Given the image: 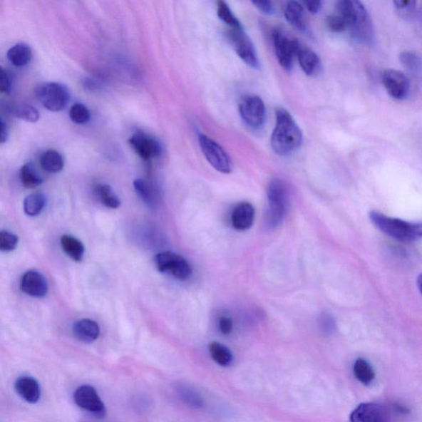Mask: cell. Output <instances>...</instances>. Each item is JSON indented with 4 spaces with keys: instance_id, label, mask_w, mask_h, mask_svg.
Listing matches in <instances>:
<instances>
[{
    "instance_id": "7a4b0ae2",
    "label": "cell",
    "mask_w": 422,
    "mask_h": 422,
    "mask_svg": "<svg viewBox=\"0 0 422 422\" xmlns=\"http://www.w3.org/2000/svg\"><path fill=\"white\" fill-rule=\"evenodd\" d=\"M369 218L376 228L384 234L393 237L396 240L411 242L421 239L422 226L418 223H411L400 219L388 217V216L372 211Z\"/></svg>"
},
{
    "instance_id": "3957f363",
    "label": "cell",
    "mask_w": 422,
    "mask_h": 422,
    "mask_svg": "<svg viewBox=\"0 0 422 422\" xmlns=\"http://www.w3.org/2000/svg\"><path fill=\"white\" fill-rule=\"evenodd\" d=\"M267 202V224L269 228L275 229L283 222L289 207L288 187L281 179H272L269 183Z\"/></svg>"
},
{
    "instance_id": "ab89813d",
    "label": "cell",
    "mask_w": 422,
    "mask_h": 422,
    "mask_svg": "<svg viewBox=\"0 0 422 422\" xmlns=\"http://www.w3.org/2000/svg\"><path fill=\"white\" fill-rule=\"evenodd\" d=\"M252 4L264 14L272 15L275 12L273 4L270 1H252Z\"/></svg>"
},
{
    "instance_id": "ffe728a7",
    "label": "cell",
    "mask_w": 422,
    "mask_h": 422,
    "mask_svg": "<svg viewBox=\"0 0 422 422\" xmlns=\"http://www.w3.org/2000/svg\"><path fill=\"white\" fill-rule=\"evenodd\" d=\"M297 56L299 64L306 75L314 76L321 71V63L320 58L313 50L302 46Z\"/></svg>"
},
{
    "instance_id": "d590c367",
    "label": "cell",
    "mask_w": 422,
    "mask_h": 422,
    "mask_svg": "<svg viewBox=\"0 0 422 422\" xmlns=\"http://www.w3.org/2000/svg\"><path fill=\"white\" fill-rule=\"evenodd\" d=\"M326 26L331 33L339 34L347 30L344 19L339 14H331L326 19Z\"/></svg>"
},
{
    "instance_id": "ba28073f",
    "label": "cell",
    "mask_w": 422,
    "mask_h": 422,
    "mask_svg": "<svg viewBox=\"0 0 422 422\" xmlns=\"http://www.w3.org/2000/svg\"><path fill=\"white\" fill-rule=\"evenodd\" d=\"M272 38L279 64L284 71H292L294 58L297 56L302 45L298 40L289 38L282 29L274 30Z\"/></svg>"
},
{
    "instance_id": "60d3db41",
    "label": "cell",
    "mask_w": 422,
    "mask_h": 422,
    "mask_svg": "<svg viewBox=\"0 0 422 422\" xmlns=\"http://www.w3.org/2000/svg\"><path fill=\"white\" fill-rule=\"evenodd\" d=\"M393 4L396 8L400 10V11H411V10L415 9L416 2L403 1V0H399V1H394Z\"/></svg>"
},
{
    "instance_id": "e575fe53",
    "label": "cell",
    "mask_w": 422,
    "mask_h": 422,
    "mask_svg": "<svg viewBox=\"0 0 422 422\" xmlns=\"http://www.w3.org/2000/svg\"><path fill=\"white\" fill-rule=\"evenodd\" d=\"M19 244V237L6 230L0 231V252H12Z\"/></svg>"
},
{
    "instance_id": "8d00e7d4",
    "label": "cell",
    "mask_w": 422,
    "mask_h": 422,
    "mask_svg": "<svg viewBox=\"0 0 422 422\" xmlns=\"http://www.w3.org/2000/svg\"><path fill=\"white\" fill-rule=\"evenodd\" d=\"M13 78L7 70L0 66V93L9 94L12 92Z\"/></svg>"
},
{
    "instance_id": "277c9868",
    "label": "cell",
    "mask_w": 422,
    "mask_h": 422,
    "mask_svg": "<svg viewBox=\"0 0 422 422\" xmlns=\"http://www.w3.org/2000/svg\"><path fill=\"white\" fill-rule=\"evenodd\" d=\"M38 101L51 112H61L70 102L71 94L68 88L61 83L45 82L35 88Z\"/></svg>"
},
{
    "instance_id": "d6986e66",
    "label": "cell",
    "mask_w": 422,
    "mask_h": 422,
    "mask_svg": "<svg viewBox=\"0 0 422 422\" xmlns=\"http://www.w3.org/2000/svg\"><path fill=\"white\" fill-rule=\"evenodd\" d=\"M134 187L140 199L149 207L155 208L160 204V192L155 185L150 180L144 178L136 179Z\"/></svg>"
},
{
    "instance_id": "9a60e30c",
    "label": "cell",
    "mask_w": 422,
    "mask_h": 422,
    "mask_svg": "<svg viewBox=\"0 0 422 422\" xmlns=\"http://www.w3.org/2000/svg\"><path fill=\"white\" fill-rule=\"evenodd\" d=\"M21 289L31 297L43 298L48 292V284L42 274L29 271L24 274L21 281Z\"/></svg>"
},
{
    "instance_id": "f546056e",
    "label": "cell",
    "mask_w": 422,
    "mask_h": 422,
    "mask_svg": "<svg viewBox=\"0 0 422 422\" xmlns=\"http://www.w3.org/2000/svg\"><path fill=\"white\" fill-rule=\"evenodd\" d=\"M11 113L15 118L31 123H36L40 119L38 110L29 103H22L14 105Z\"/></svg>"
},
{
    "instance_id": "d4e9b609",
    "label": "cell",
    "mask_w": 422,
    "mask_h": 422,
    "mask_svg": "<svg viewBox=\"0 0 422 422\" xmlns=\"http://www.w3.org/2000/svg\"><path fill=\"white\" fill-rule=\"evenodd\" d=\"M61 245L66 254L76 262L83 260L86 249L81 241L71 235H63L61 237Z\"/></svg>"
},
{
    "instance_id": "cb8c5ba5",
    "label": "cell",
    "mask_w": 422,
    "mask_h": 422,
    "mask_svg": "<svg viewBox=\"0 0 422 422\" xmlns=\"http://www.w3.org/2000/svg\"><path fill=\"white\" fill-rule=\"evenodd\" d=\"M41 166L43 170L50 173H57L62 171L65 166L64 157L56 150H46L41 155Z\"/></svg>"
},
{
    "instance_id": "ac0fdd59",
    "label": "cell",
    "mask_w": 422,
    "mask_h": 422,
    "mask_svg": "<svg viewBox=\"0 0 422 422\" xmlns=\"http://www.w3.org/2000/svg\"><path fill=\"white\" fill-rule=\"evenodd\" d=\"M73 334L79 341L92 343L98 339L100 328L96 321L83 319L73 324Z\"/></svg>"
},
{
    "instance_id": "52a82bcc",
    "label": "cell",
    "mask_w": 422,
    "mask_h": 422,
    "mask_svg": "<svg viewBox=\"0 0 422 422\" xmlns=\"http://www.w3.org/2000/svg\"><path fill=\"white\" fill-rule=\"evenodd\" d=\"M198 140L205 158L215 170L225 174L233 171V163L222 147L210 137L202 134L199 135Z\"/></svg>"
},
{
    "instance_id": "8992f818",
    "label": "cell",
    "mask_w": 422,
    "mask_h": 422,
    "mask_svg": "<svg viewBox=\"0 0 422 422\" xmlns=\"http://www.w3.org/2000/svg\"><path fill=\"white\" fill-rule=\"evenodd\" d=\"M225 35L227 40L242 61L257 70L260 68L255 47L249 36L245 34L244 29H230L226 31Z\"/></svg>"
},
{
    "instance_id": "1f68e13d",
    "label": "cell",
    "mask_w": 422,
    "mask_h": 422,
    "mask_svg": "<svg viewBox=\"0 0 422 422\" xmlns=\"http://www.w3.org/2000/svg\"><path fill=\"white\" fill-rule=\"evenodd\" d=\"M400 61L406 70L415 76L421 73V58L414 52L403 51L401 53Z\"/></svg>"
},
{
    "instance_id": "d6a6232c",
    "label": "cell",
    "mask_w": 422,
    "mask_h": 422,
    "mask_svg": "<svg viewBox=\"0 0 422 422\" xmlns=\"http://www.w3.org/2000/svg\"><path fill=\"white\" fill-rule=\"evenodd\" d=\"M217 14L219 19L228 25L230 29H242L240 20L235 17L229 5L225 2L219 1L217 3Z\"/></svg>"
},
{
    "instance_id": "484cf974",
    "label": "cell",
    "mask_w": 422,
    "mask_h": 422,
    "mask_svg": "<svg viewBox=\"0 0 422 422\" xmlns=\"http://www.w3.org/2000/svg\"><path fill=\"white\" fill-rule=\"evenodd\" d=\"M19 177L24 186L29 189L38 187L43 182V178L41 176L38 168L31 163H26L21 168Z\"/></svg>"
},
{
    "instance_id": "4fadbf2b",
    "label": "cell",
    "mask_w": 422,
    "mask_h": 422,
    "mask_svg": "<svg viewBox=\"0 0 422 422\" xmlns=\"http://www.w3.org/2000/svg\"><path fill=\"white\" fill-rule=\"evenodd\" d=\"M129 144L136 154L145 161L154 160L163 153L160 142L145 132H136L129 139Z\"/></svg>"
},
{
    "instance_id": "4dcf8cb0",
    "label": "cell",
    "mask_w": 422,
    "mask_h": 422,
    "mask_svg": "<svg viewBox=\"0 0 422 422\" xmlns=\"http://www.w3.org/2000/svg\"><path fill=\"white\" fill-rule=\"evenodd\" d=\"M97 193L105 207L110 209H118L120 207V200L109 185H99L97 187Z\"/></svg>"
},
{
    "instance_id": "44dd1931",
    "label": "cell",
    "mask_w": 422,
    "mask_h": 422,
    "mask_svg": "<svg viewBox=\"0 0 422 422\" xmlns=\"http://www.w3.org/2000/svg\"><path fill=\"white\" fill-rule=\"evenodd\" d=\"M284 17L294 29L302 31H305L307 29L303 4L299 1L288 2L286 9H284Z\"/></svg>"
},
{
    "instance_id": "5b68a950",
    "label": "cell",
    "mask_w": 422,
    "mask_h": 422,
    "mask_svg": "<svg viewBox=\"0 0 422 422\" xmlns=\"http://www.w3.org/2000/svg\"><path fill=\"white\" fill-rule=\"evenodd\" d=\"M239 109L241 118L249 128L260 130L265 126L266 106L257 95H247L242 98Z\"/></svg>"
},
{
    "instance_id": "8fae6325",
    "label": "cell",
    "mask_w": 422,
    "mask_h": 422,
    "mask_svg": "<svg viewBox=\"0 0 422 422\" xmlns=\"http://www.w3.org/2000/svg\"><path fill=\"white\" fill-rule=\"evenodd\" d=\"M353 38L363 44H369L374 38L372 21L367 9L360 1H356V13L348 28Z\"/></svg>"
},
{
    "instance_id": "6da1fadb",
    "label": "cell",
    "mask_w": 422,
    "mask_h": 422,
    "mask_svg": "<svg viewBox=\"0 0 422 422\" xmlns=\"http://www.w3.org/2000/svg\"><path fill=\"white\" fill-rule=\"evenodd\" d=\"M303 143L302 130L292 115L284 108L276 112V125L272 132V150L279 156H289L298 151Z\"/></svg>"
},
{
    "instance_id": "f1b7e54d",
    "label": "cell",
    "mask_w": 422,
    "mask_h": 422,
    "mask_svg": "<svg viewBox=\"0 0 422 422\" xmlns=\"http://www.w3.org/2000/svg\"><path fill=\"white\" fill-rule=\"evenodd\" d=\"M46 204V198L43 193L35 192L26 197L24 202V210L26 215L34 217L41 214Z\"/></svg>"
},
{
    "instance_id": "7402d4cb",
    "label": "cell",
    "mask_w": 422,
    "mask_h": 422,
    "mask_svg": "<svg viewBox=\"0 0 422 422\" xmlns=\"http://www.w3.org/2000/svg\"><path fill=\"white\" fill-rule=\"evenodd\" d=\"M8 60L16 67L28 66L33 58V51L30 46L21 42L14 45L7 52Z\"/></svg>"
},
{
    "instance_id": "f35d334b",
    "label": "cell",
    "mask_w": 422,
    "mask_h": 422,
    "mask_svg": "<svg viewBox=\"0 0 422 422\" xmlns=\"http://www.w3.org/2000/svg\"><path fill=\"white\" fill-rule=\"evenodd\" d=\"M219 328L225 335H229L233 331V321L229 316H221L219 320Z\"/></svg>"
},
{
    "instance_id": "603a6c76",
    "label": "cell",
    "mask_w": 422,
    "mask_h": 422,
    "mask_svg": "<svg viewBox=\"0 0 422 422\" xmlns=\"http://www.w3.org/2000/svg\"><path fill=\"white\" fill-rule=\"evenodd\" d=\"M176 392L178 398L187 407L192 409H200L203 408L204 400L196 389L187 384H179L176 386Z\"/></svg>"
},
{
    "instance_id": "b9f144b4",
    "label": "cell",
    "mask_w": 422,
    "mask_h": 422,
    "mask_svg": "<svg viewBox=\"0 0 422 422\" xmlns=\"http://www.w3.org/2000/svg\"><path fill=\"white\" fill-rule=\"evenodd\" d=\"M305 8L308 9V11L312 14H318L321 8V2L320 1H308L304 2Z\"/></svg>"
},
{
    "instance_id": "2e32d148",
    "label": "cell",
    "mask_w": 422,
    "mask_h": 422,
    "mask_svg": "<svg viewBox=\"0 0 422 422\" xmlns=\"http://www.w3.org/2000/svg\"><path fill=\"white\" fill-rule=\"evenodd\" d=\"M16 392L25 402L34 404L41 398V386L38 381L31 376H21L15 381Z\"/></svg>"
},
{
    "instance_id": "30bf717a",
    "label": "cell",
    "mask_w": 422,
    "mask_h": 422,
    "mask_svg": "<svg viewBox=\"0 0 422 422\" xmlns=\"http://www.w3.org/2000/svg\"><path fill=\"white\" fill-rule=\"evenodd\" d=\"M73 400L78 407L88 411L95 418L101 419L107 414L105 405L101 398L91 385H82L73 393Z\"/></svg>"
},
{
    "instance_id": "4316f807",
    "label": "cell",
    "mask_w": 422,
    "mask_h": 422,
    "mask_svg": "<svg viewBox=\"0 0 422 422\" xmlns=\"http://www.w3.org/2000/svg\"><path fill=\"white\" fill-rule=\"evenodd\" d=\"M353 372L357 381L366 386L371 385L376 379V372L365 359H357L353 366Z\"/></svg>"
},
{
    "instance_id": "74e56055",
    "label": "cell",
    "mask_w": 422,
    "mask_h": 422,
    "mask_svg": "<svg viewBox=\"0 0 422 422\" xmlns=\"http://www.w3.org/2000/svg\"><path fill=\"white\" fill-rule=\"evenodd\" d=\"M319 326L325 334H331L336 329V321L329 314H323L319 319Z\"/></svg>"
},
{
    "instance_id": "9c48e42d",
    "label": "cell",
    "mask_w": 422,
    "mask_h": 422,
    "mask_svg": "<svg viewBox=\"0 0 422 422\" xmlns=\"http://www.w3.org/2000/svg\"><path fill=\"white\" fill-rule=\"evenodd\" d=\"M155 264L160 272H170L171 275L180 281H186L191 277L192 269L188 262L180 255L166 251L158 253Z\"/></svg>"
},
{
    "instance_id": "83f0119b",
    "label": "cell",
    "mask_w": 422,
    "mask_h": 422,
    "mask_svg": "<svg viewBox=\"0 0 422 422\" xmlns=\"http://www.w3.org/2000/svg\"><path fill=\"white\" fill-rule=\"evenodd\" d=\"M209 351L213 361L220 366L227 367L233 362V354H232L229 348L222 344V343L217 341L211 342L209 346Z\"/></svg>"
},
{
    "instance_id": "5bb4252c",
    "label": "cell",
    "mask_w": 422,
    "mask_h": 422,
    "mask_svg": "<svg viewBox=\"0 0 422 422\" xmlns=\"http://www.w3.org/2000/svg\"><path fill=\"white\" fill-rule=\"evenodd\" d=\"M382 81L389 96L395 100H404L410 92V81L404 73L397 70L384 71Z\"/></svg>"
},
{
    "instance_id": "7bdbcfd3",
    "label": "cell",
    "mask_w": 422,
    "mask_h": 422,
    "mask_svg": "<svg viewBox=\"0 0 422 422\" xmlns=\"http://www.w3.org/2000/svg\"><path fill=\"white\" fill-rule=\"evenodd\" d=\"M7 125L1 117H0V144H4L8 140Z\"/></svg>"
},
{
    "instance_id": "836d02e7",
    "label": "cell",
    "mask_w": 422,
    "mask_h": 422,
    "mask_svg": "<svg viewBox=\"0 0 422 422\" xmlns=\"http://www.w3.org/2000/svg\"><path fill=\"white\" fill-rule=\"evenodd\" d=\"M70 118L73 123L78 125L86 124L91 120V110L86 105L81 103L73 104L70 110Z\"/></svg>"
},
{
    "instance_id": "7c38bea8",
    "label": "cell",
    "mask_w": 422,
    "mask_h": 422,
    "mask_svg": "<svg viewBox=\"0 0 422 422\" xmlns=\"http://www.w3.org/2000/svg\"><path fill=\"white\" fill-rule=\"evenodd\" d=\"M351 422H393L391 409L379 403L359 405L350 416Z\"/></svg>"
},
{
    "instance_id": "e0dca14e",
    "label": "cell",
    "mask_w": 422,
    "mask_h": 422,
    "mask_svg": "<svg viewBox=\"0 0 422 422\" xmlns=\"http://www.w3.org/2000/svg\"><path fill=\"white\" fill-rule=\"evenodd\" d=\"M255 209L249 202H242L237 205L231 216V222L234 228L240 231L249 230L254 222Z\"/></svg>"
}]
</instances>
